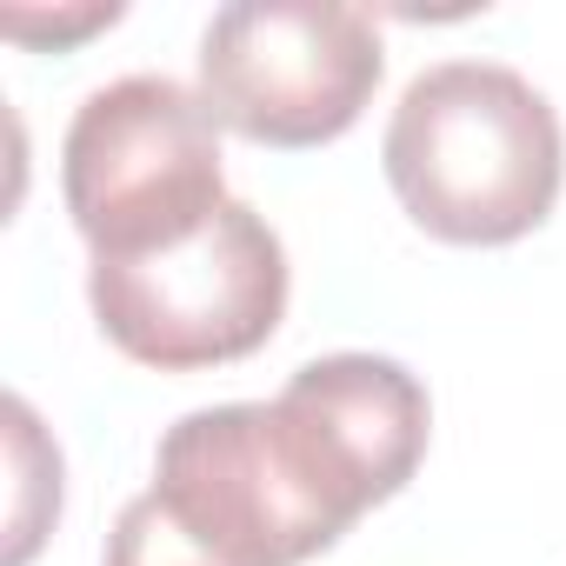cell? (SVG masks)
Returning a JSON list of instances; mask_svg holds the SVG:
<instances>
[{
    "mask_svg": "<svg viewBox=\"0 0 566 566\" xmlns=\"http://www.w3.org/2000/svg\"><path fill=\"white\" fill-rule=\"evenodd\" d=\"M61 200L94 260H140L200 233L233 200L213 107L167 74L94 87L61 140Z\"/></svg>",
    "mask_w": 566,
    "mask_h": 566,
    "instance_id": "obj_3",
    "label": "cell"
},
{
    "mask_svg": "<svg viewBox=\"0 0 566 566\" xmlns=\"http://www.w3.org/2000/svg\"><path fill=\"white\" fill-rule=\"evenodd\" d=\"M380 167L407 220L447 247L526 240L566 180L553 101L500 61H440L407 81Z\"/></svg>",
    "mask_w": 566,
    "mask_h": 566,
    "instance_id": "obj_2",
    "label": "cell"
},
{
    "mask_svg": "<svg viewBox=\"0 0 566 566\" xmlns=\"http://www.w3.org/2000/svg\"><path fill=\"white\" fill-rule=\"evenodd\" d=\"M427 387L387 354H321L273 400L180 413L154 447V506L213 566H307L427 460Z\"/></svg>",
    "mask_w": 566,
    "mask_h": 566,
    "instance_id": "obj_1",
    "label": "cell"
},
{
    "mask_svg": "<svg viewBox=\"0 0 566 566\" xmlns=\"http://www.w3.org/2000/svg\"><path fill=\"white\" fill-rule=\"evenodd\" d=\"M87 301L101 334L154 374L233 367L287 321V247L266 213L227 200L200 233L160 253L94 260Z\"/></svg>",
    "mask_w": 566,
    "mask_h": 566,
    "instance_id": "obj_4",
    "label": "cell"
},
{
    "mask_svg": "<svg viewBox=\"0 0 566 566\" xmlns=\"http://www.w3.org/2000/svg\"><path fill=\"white\" fill-rule=\"evenodd\" d=\"M120 21V8L107 0V8H74V14H34V8H0V28H8L14 41H28V48H67V41H81V34H101V28H114Z\"/></svg>",
    "mask_w": 566,
    "mask_h": 566,
    "instance_id": "obj_7",
    "label": "cell"
},
{
    "mask_svg": "<svg viewBox=\"0 0 566 566\" xmlns=\"http://www.w3.org/2000/svg\"><path fill=\"white\" fill-rule=\"evenodd\" d=\"M387 74L374 14L340 0H233L200 34V101L253 147L340 140Z\"/></svg>",
    "mask_w": 566,
    "mask_h": 566,
    "instance_id": "obj_5",
    "label": "cell"
},
{
    "mask_svg": "<svg viewBox=\"0 0 566 566\" xmlns=\"http://www.w3.org/2000/svg\"><path fill=\"white\" fill-rule=\"evenodd\" d=\"M101 566H213V559H200V553L167 526V513L154 506V493H140V500L120 506Z\"/></svg>",
    "mask_w": 566,
    "mask_h": 566,
    "instance_id": "obj_6",
    "label": "cell"
}]
</instances>
